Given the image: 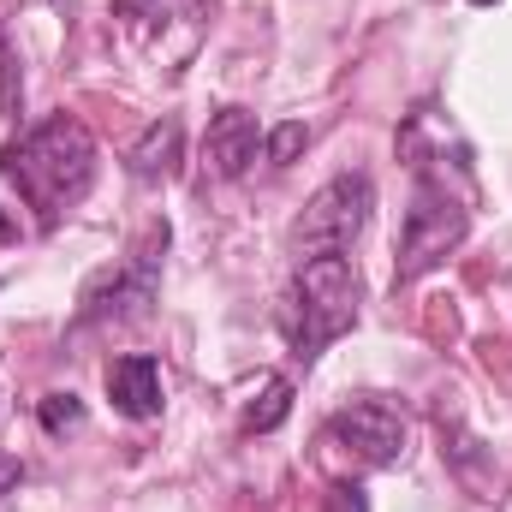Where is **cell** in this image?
Here are the masks:
<instances>
[{"instance_id":"6da1fadb","label":"cell","mask_w":512,"mask_h":512,"mask_svg":"<svg viewBox=\"0 0 512 512\" xmlns=\"http://www.w3.org/2000/svg\"><path fill=\"white\" fill-rule=\"evenodd\" d=\"M0 173L42 215V227H54L60 209H72L96 185V137L84 131V120L54 114V120L30 126L24 137H12L0 149Z\"/></svg>"},{"instance_id":"7a4b0ae2","label":"cell","mask_w":512,"mask_h":512,"mask_svg":"<svg viewBox=\"0 0 512 512\" xmlns=\"http://www.w3.org/2000/svg\"><path fill=\"white\" fill-rule=\"evenodd\" d=\"M358 322V274L340 251L304 256V268L292 274L286 298H280V334L292 346L298 364L322 358L328 340H340Z\"/></svg>"},{"instance_id":"3957f363","label":"cell","mask_w":512,"mask_h":512,"mask_svg":"<svg viewBox=\"0 0 512 512\" xmlns=\"http://www.w3.org/2000/svg\"><path fill=\"white\" fill-rule=\"evenodd\" d=\"M465 227H471V209L447 191L435 167H417V191H411L405 233H399V280H417L435 262H447V251H459Z\"/></svg>"},{"instance_id":"277c9868","label":"cell","mask_w":512,"mask_h":512,"mask_svg":"<svg viewBox=\"0 0 512 512\" xmlns=\"http://www.w3.org/2000/svg\"><path fill=\"white\" fill-rule=\"evenodd\" d=\"M370 203H376V185H370L364 173H340V179H328V185L304 203V215H298V227H292V245H298L304 256L346 251V245L364 233Z\"/></svg>"},{"instance_id":"5b68a950","label":"cell","mask_w":512,"mask_h":512,"mask_svg":"<svg viewBox=\"0 0 512 512\" xmlns=\"http://www.w3.org/2000/svg\"><path fill=\"white\" fill-rule=\"evenodd\" d=\"M167 251V227H149L143 251H131L126 268H102L84 298H78V322H126V316H143V304L155 298V262Z\"/></svg>"},{"instance_id":"8992f818","label":"cell","mask_w":512,"mask_h":512,"mask_svg":"<svg viewBox=\"0 0 512 512\" xmlns=\"http://www.w3.org/2000/svg\"><path fill=\"white\" fill-rule=\"evenodd\" d=\"M328 435L346 441L364 465H399V453H405V417H399L393 405H382V399H352V405H340L334 423H328Z\"/></svg>"},{"instance_id":"52a82bcc","label":"cell","mask_w":512,"mask_h":512,"mask_svg":"<svg viewBox=\"0 0 512 512\" xmlns=\"http://www.w3.org/2000/svg\"><path fill=\"white\" fill-rule=\"evenodd\" d=\"M108 399H114V411H126V417H161V364L149 358V352H126V358H114L108 364Z\"/></svg>"},{"instance_id":"ba28073f","label":"cell","mask_w":512,"mask_h":512,"mask_svg":"<svg viewBox=\"0 0 512 512\" xmlns=\"http://www.w3.org/2000/svg\"><path fill=\"white\" fill-rule=\"evenodd\" d=\"M256 143H262V131H256L251 108H221V114L209 120V161H215L221 179H239V173L251 167Z\"/></svg>"},{"instance_id":"9c48e42d","label":"cell","mask_w":512,"mask_h":512,"mask_svg":"<svg viewBox=\"0 0 512 512\" xmlns=\"http://www.w3.org/2000/svg\"><path fill=\"white\" fill-rule=\"evenodd\" d=\"M179 149H185V126H179V120H155V126H143V137L131 143V155H126L131 179H143V185L173 179V173H179Z\"/></svg>"},{"instance_id":"30bf717a","label":"cell","mask_w":512,"mask_h":512,"mask_svg":"<svg viewBox=\"0 0 512 512\" xmlns=\"http://www.w3.org/2000/svg\"><path fill=\"white\" fill-rule=\"evenodd\" d=\"M286 417H292V382H286V376H274V382L245 405V429H251V435H268V429H280Z\"/></svg>"},{"instance_id":"8fae6325","label":"cell","mask_w":512,"mask_h":512,"mask_svg":"<svg viewBox=\"0 0 512 512\" xmlns=\"http://www.w3.org/2000/svg\"><path fill=\"white\" fill-rule=\"evenodd\" d=\"M36 423H42L48 435H66V429H78V423H84V399H78V393H42Z\"/></svg>"},{"instance_id":"7c38bea8","label":"cell","mask_w":512,"mask_h":512,"mask_svg":"<svg viewBox=\"0 0 512 512\" xmlns=\"http://www.w3.org/2000/svg\"><path fill=\"white\" fill-rule=\"evenodd\" d=\"M304 143H310V126H304V120H286V126L268 131V161H274V167H292Z\"/></svg>"},{"instance_id":"4fadbf2b","label":"cell","mask_w":512,"mask_h":512,"mask_svg":"<svg viewBox=\"0 0 512 512\" xmlns=\"http://www.w3.org/2000/svg\"><path fill=\"white\" fill-rule=\"evenodd\" d=\"M328 512H370L364 483H334V489H328Z\"/></svg>"},{"instance_id":"5bb4252c","label":"cell","mask_w":512,"mask_h":512,"mask_svg":"<svg viewBox=\"0 0 512 512\" xmlns=\"http://www.w3.org/2000/svg\"><path fill=\"white\" fill-rule=\"evenodd\" d=\"M114 6H120L126 18H137V24H143V18H161V12H167L173 0H114Z\"/></svg>"},{"instance_id":"9a60e30c","label":"cell","mask_w":512,"mask_h":512,"mask_svg":"<svg viewBox=\"0 0 512 512\" xmlns=\"http://www.w3.org/2000/svg\"><path fill=\"white\" fill-rule=\"evenodd\" d=\"M18 477H24V465H18L12 453H0V495H6V489H18Z\"/></svg>"},{"instance_id":"2e32d148","label":"cell","mask_w":512,"mask_h":512,"mask_svg":"<svg viewBox=\"0 0 512 512\" xmlns=\"http://www.w3.org/2000/svg\"><path fill=\"white\" fill-rule=\"evenodd\" d=\"M12 233H18V227H12V221H6V215H0V245H6V239H12Z\"/></svg>"},{"instance_id":"e0dca14e","label":"cell","mask_w":512,"mask_h":512,"mask_svg":"<svg viewBox=\"0 0 512 512\" xmlns=\"http://www.w3.org/2000/svg\"><path fill=\"white\" fill-rule=\"evenodd\" d=\"M471 6H495V0H471Z\"/></svg>"}]
</instances>
